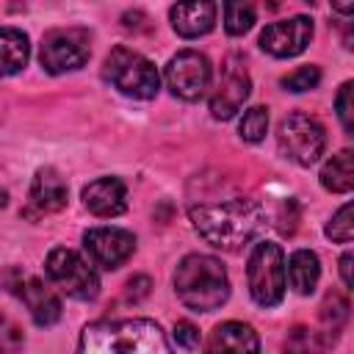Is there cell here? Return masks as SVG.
Segmentation results:
<instances>
[{"label":"cell","mask_w":354,"mask_h":354,"mask_svg":"<svg viewBox=\"0 0 354 354\" xmlns=\"http://www.w3.org/2000/svg\"><path fill=\"white\" fill-rule=\"evenodd\" d=\"M277 144L288 160L299 166H313L326 149V130L315 116L288 113L277 127Z\"/></svg>","instance_id":"ba28073f"},{"label":"cell","mask_w":354,"mask_h":354,"mask_svg":"<svg viewBox=\"0 0 354 354\" xmlns=\"http://www.w3.org/2000/svg\"><path fill=\"white\" fill-rule=\"evenodd\" d=\"M249 91H252V80H249V72L243 69V64L238 61V55L227 58L224 69H221V77L210 94V113L213 119H232L243 102L249 100Z\"/></svg>","instance_id":"7c38bea8"},{"label":"cell","mask_w":354,"mask_h":354,"mask_svg":"<svg viewBox=\"0 0 354 354\" xmlns=\"http://www.w3.org/2000/svg\"><path fill=\"white\" fill-rule=\"evenodd\" d=\"M174 293L194 313H213L230 299V277L218 257L185 254L174 268Z\"/></svg>","instance_id":"3957f363"},{"label":"cell","mask_w":354,"mask_h":354,"mask_svg":"<svg viewBox=\"0 0 354 354\" xmlns=\"http://www.w3.org/2000/svg\"><path fill=\"white\" fill-rule=\"evenodd\" d=\"M326 238H332L335 243H351L354 238V221H351V202H346L326 224Z\"/></svg>","instance_id":"d4e9b609"},{"label":"cell","mask_w":354,"mask_h":354,"mask_svg":"<svg viewBox=\"0 0 354 354\" xmlns=\"http://www.w3.org/2000/svg\"><path fill=\"white\" fill-rule=\"evenodd\" d=\"M102 77L116 88L122 91L124 97H133V100H152L160 88V75L155 69V64L130 50V47H113L102 64Z\"/></svg>","instance_id":"277c9868"},{"label":"cell","mask_w":354,"mask_h":354,"mask_svg":"<svg viewBox=\"0 0 354 354\" xmlns=\"http://www.w3.org/2000/svg\"><path fill=\"white\" fill-rule=\"evenodd\" d=\"M351 263H354V257H351V252H346V254L340 257V277H343V285H346V288H354V277H351Z\"/></svg>","instance_id":"f546056e"},{"label":"cell","mask_w":354,"mask_h":354,"mask_svg":"<svg viewBox=\"0 0 354 354\" xmlns=\"http://www.w3.org/2000/svg\"><path fill=\"white\" fill-rule=\"evenodd\" d=\"M88 58H91V33L86 28H53L41 36L39 61L50 75L75 72Z\"/></svg>","instance_id":"52a82bcc"},{"label":"cell","mask_w":354,"mask_h":354,"mask_svg":"<svg viewBox=\"0 0 354 354\" xmlns=\"http://www.w3.org/2000/svg\"><path fill=\"white\" fill-rule=\"evenodd\" d=\"M313 19L310 17H290V19H279L263 28L260 33V50L274 55V58H293L299 53L307 50V44L313 41Z\"/></svg>","instance_id":"4fadbf2b"},{"label":"cell","mask_w":354,"mask_h":354,"mask_svg":"<svg viewBox=\"0 0 354 354\" xmlns=\"http://www.w3.org/2000/svg\"><path fill=\"white\" fill-rule=\"evenodd\" d=\"M188 216L199 238L221 252H241L266 227L263 207L249 196H232L224 202H199L188 207Z\"/></svg>","instance_id":"6da1fadb"},{"label":"cell","mask_w":354,"mask_h":354,"mask_svg":"<svg viewBox=\"0 0 354 354\" xmlns=\"http://www.w3.org/2000/svg\"><path fill=\"white\" fill-rule=\"evenodd\" d=\"M83 205L100 218H113L127 210V188L119 177H97L83 188Z\"/></svg>","instance_id":"9a60e30c"},{"label":"cell","mask_w":354,"mask_h":354,"mask_svg":"<svg viewBox=\"0 0 354 354\" xmlns=\"http://www.w3.org/2000/svg\"><path fill=\"white\" fill-rule=\"evenodd\" d=\"M66 183L64 177L53 169V166H44L33 174V183H30V213H58L64 205H66Z\"/></svg>","instance_id":"2e32d148"},{"label":"cell","mask_w":354,"mask_h":354,"mask_svg":"<svg viewBox=\"0 0 354 354\" xmlns=\"http://www.w3.org/2000/svg\"><path fill=\"white\" fill-rule=\"evenodd\" d=\"M163 77H166V88L174 97H180L185 102H194V100L205 97V91L210 88L213 66H210L205 53L180 50L177 55L169 58V64L163 69Z\"/></svg>","instance_id":"9c48e42d"},{"label":"cell","mask_w":354,"mask_h":354,"mask_svg":"<svg viewBox=\"0 0 354 354\" xmlns=\"http://www.w3.org/2000/svg\"><path fill=\"white\" fill-rule=\"evenodd\" d=\"M207 351H260V337L249 324L227 321L210 332Z\"/></svg>","instance_id":"e0dca14e"},{"label":"cell","mask_w":354,"mask_h":354,"mask_svg":"<svg viewBox=\"0 0 354 354\" xmlns=\"http://www.w3.org/2000/svg\"><path fill=\"white\" fill-rule=\"evenodd\" d=\"M83 249L88 254V263L102 271H116L124 266L136 252V238L127 230L119 227H94L83 232Z\"/></svg>","instance_id":"8fae6325"},{"label":"cell","mask_w":354,"mask_h":354,"mask_svg":"<svg viewBox=\"0 0 354 354\" xmlns=\"http://www.w3.org/2000/svg\"><path fill=\"white\" fill-rule=\"evenodd\" d=\"M6 199H8V194H6V191H0V207H6Z\"/></svg>","instance_id":"1f68e13d"},{"label":"cell","mask_w":354,"mask_h":354,"mask_svg":"<svg viewBox=\"0 0 354 354\" xmlns=\"http://www.w3.org/2000/svg\"><path fill=\"white\" fill-rule=\"evenodd\" d=\"M246 285L254 304L260 307H277L285 299L288 279H285V254L279 243L271 241L254 243L246 263Z\"/></svg>","instance_id":"5b68a950"},{"label":"cell","mask_w":354,"mask_h":354,"mask_svg":"<svg viewBox=\"0 0 354 354\" xmlns=\"http://www.w3.org/2000/svg\"><path fill=\"white\" fill-rule=\"evenodd\" d=\"M348 318V301L340 293H326L324 304H321V324L326 332H337Z\"/></svg>","instance_id":"603a6c76"},{"label":"cell","mask_w":354,"mask_h":354,"mask_svg":"<svg viewBox=\"0 0 354 354\" xmlns=\"http://www.w3.org/2000/svg\"><path fill=\"white\" fill-rule=\"evenodd\" d=\"M285 279L299 296H310L321 279V260L310 249H296L285 266Z\"/></svg>","instance_id":"ac0fdd59"},{"label":"cell","mask_w":354,"mask_h":354,"mask_svg":"<svg viewBox=\"0 0 354 354\" xmlns=\"http://www.w3.org/2000/svg\"><path fill=\"white\" fill-rule=\"evenodd\" d=\"M266 133H268V111H266L263 105H254V108L243 111V116H241V122H238V136H241V141L257 144V141L266 138Z\"/></svg>","instance_id":"7402d4cb"},{"label":"cell","mask_w":354,"mask_h":354,"mask_svg":"<svg viewBox=\"0 0 354 354\" xmlns=\"http://www.w3.org/2000/svg\"><path fill=\"white\" fill-rule=\"evenodd\" d=\"M30 41L19 28H0V77L17 75L28 66Z\"/></svg>","instance_id":"d6986e66"},{"label":"cell","mask_w":354,"mask_h":354,"mask_svg":"<svg viewBox=\"0 0 354 354\" xmlns=\"http://www.w3.org/2000/svg\"><path fill=\"white\" fill-rule=\"evenodd\" d=\"M318 180H321V185H324L326 191H332V194H348V191L354 188V155H351V149L335 152V155L324 163Z\"/></svg>","instance_id":"ffe728a7"},{"label":"cell","mask_w":354,"mask_h":354,"mask_svg":"<svg viewBox=\"0 0 354 354\" xmlns=\"http://www.w3.org/2000/svg\"><path fill=\"white\" fill-rule=\"evenodd\" d=\"M332 3V8L337 11V14H343V17H348L351 11H354V0H329Z\"/></svg>","instance_id":"4dcf8cb0"},{"label":"cell","mask_w":354,"mask_h":354,"mask_svg":"<svg viewBox=\"0 0 354 354\" xmlns=\"http://www.w3.org/2000/svg\"><path fill=\"white\" fill-rule=\"evenodd\" d=\"M25 346V332L17 326L14 318H8L3 310H0V351H19Z\"/></svg>","instance_id":"484cf974"},{"label":"cell","mask_w":354,"mask_h":354,"mask_svg":"<svg viewBox=\"0 0 354 354\" xmlns=\"http://www.w3.org/2000/svg\"><path fill=\"white\" fill-rule=\"evenodd\" d=\"M351 91H354V86H351V80H346V83L340 86L337 97H335L337 119H340V124H343L346 133H354V102H351Z\"/></svg>","instance_id":"4316f807"},{"label":"cell","mask_w":354,"mask_h":354,"mask_svg":"<svg viewBox=\"0 0 354 354\" xmlns=\"http://www.w3.org/2000/svg\"><path fill=\"white\" fill-rule=\"evenodd\" d=\"M169 22L177 36L199 39L216 25V3L213 0H177L169 11Z\"/></svg>","instance_id":"5bb4252c"},{"label":"cell","mask_w":354,"mask_h":354,"mask_svg":"<svg viewBox=\"0 0 354 354\" xmlns=\"http://www.w3.org/2000/svg\"><path fill=\"white\" fill-rule=\"evenodd\" d=\"M47 279L66 296L77 301H91L100 293V277L88 260H83L75 249L55 246L44 260Z\"/></svg>","instance_id":"8992f818"},{"label":"cell","mask_w":354,"mask_h":354,"mask_svg":"<svg viewBox=\"0 0 354 354\" xmlns=\"http://www.w3.org/2000/svg\"><path fill=\"white\" fill-rule=\"evenodd\" d=\"M0 285L8 293L22 299V304L28 307L30 318L39 326H53L61 318V299L39 277H30V274H25L19 268H6L0 274Z\"/></svg>","instance_id":"30bf717a"},{"label":"cell","mask_w":354,"mask_h":354,"mask_svg":"<svg viewBox=\"0 0 354 354\" xmlns=\"http://www.w3.org/2000/svg\"><path fill=\"white\" fill-rule=\"evenodd\" d=\"M304 3H313V0H304Z\"/></svg>","instance_id":"d6a6232c"},{"label":"cell","mask_w":354,"mask_h":354,"mask_svg":"<svg viewBox=\"0 0 354 354\" xmlns=\"http://www.w3.org/2000/svg\"><path fill=\"white\" fill-rule=\"evenodd\" d=\"M83 354H166L169 340L149 318L94 321L80 335Z\"/></svg>","instance_id":"7a4b0ae2"},{"label":"cell","mask_w":354,"mask_h":354,"mask_svg":"<svg viewBox=\"0 0 354 354\" xmlns=\"http://www.w3.org/2000/svg\"><path fill=\"white\" fill-rule=\"evenodd\" d=\"M149 277H133L127 285H124V301H141L147 293H149Z\"/></svg>","instance_id":"f1b7e54d"},{"label":"cell","mask_w":354,"mask_h":354,"mask_svg":"<svg viewBox=\"0 0 354 354\" xmlns=\"http://www.w3.org/2000/svg\"><path fill=\"white\" fill-rule=\"evenodd\" d=\"M257 19L254 0H224V30L230 36H243Z\"/></svg>","instance_id":"44dd1931"},{"label":"cell","mask_w":354,"mask_h":354,"mask_svg":"<svg viewBox=\"0 0 354 354\" xmlns=\"http://www.w3.org/2000/svg\"><path fill=\"white\" fill-rule=\"evenodd\" d=\"M318 83H321V69H318L315 64L299 66V69H293L290 75H285V77L279 80V86H282L285 91H293V94L310 91V88H315Z\"/></svg>","instance_id":"cb8c5ba5"},{"label":"cell","mask_w":354,"mask_h":354,"mask_svg":"<svg viewBox=\"0 0 354 354\" xmlns=\"http://www.w3.org/2000/svg\"><path fill=\"white\" fill-rule=\"evenodd\" d=\"M174 343L185 351H196L202 346V337H199V329L188 321H177L174 324Z\"/></svg>","instance_id":"83f0119b"}]
</instances>
